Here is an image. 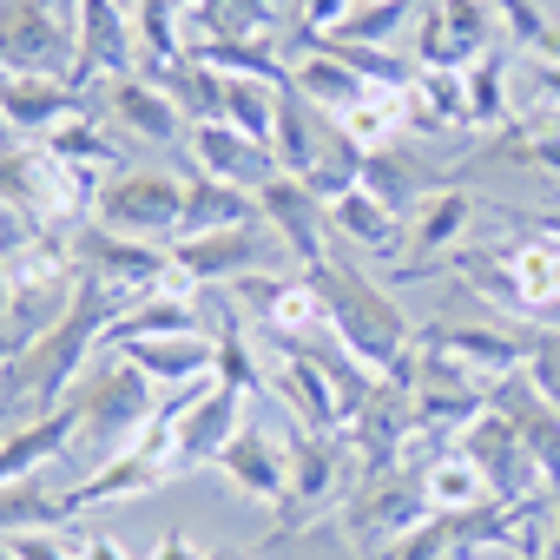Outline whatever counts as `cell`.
Returning a JSON list of instances; mask_svg holds the SVG:
<instances>
[{
    "label": "cell",
    "instance_id": "34",
    "mask_svg": "<svg viewBox=\"0 0 560 560\" xmlns=\"http://www.w3.org/2000/svg\"><path fill=\"white\" fill-rule=\"evenodd\" d=\"M337 126H343L363 152L396 145V139H409V93H363L350 113H337Z\"/></svg>",
    "mask_w": 560,
    "mask_h": 560
},
{
    "label": "cell",
    "instance_id": "1",
    "mask_svg": "<svg viewBox=\"0 0 560 560\" xmlns=\"http://www.w3.org/2000/svg\"><path fill=\"white\" fill-rule=\"evenodd\" d=\"M119 311H126V304H119L106 284L80 277L67 317L47 324L8 370H0V422H8V429H27V422L54 416V409L73 396V383H80V370H86V350H106V330H113Z\"/></svg>",
    "mask_w": 560,
    "mask_h": 560
},
{
    "label": "cell",
    "instance_id": "27",
    "mask_svg": "<svg viewBox=\"0 0 560 560\" xmlns=\"http://www.w3.org/2000/svg\"><path fill=\"white\" fill-rule=\"evenodd\" d=\"M330 231H337L343 244L370 250V257H402V218H396L389 205H376L363 185L330 205Z\"/></svg>",
    "mask_w": 560,
    "mask_h": 560
},
{
    "label": "cell",
    "instance_id": "37",
    "mask_svg": "<svg viewBox=\"0 0 560 560\" xmlns=\"http://www.w3.org/2000/svg\"><path fill=\"white\" fill-rule=\"evenodd\" d=\"M422 481H429V508H435V514H462V508L488 501V481H481V468H475L462 448H442V455L422 468Z\"/></svg>",
    "mask_w": 560,
    "mask_h": 560
},
{
    "label": "cell",
    "instance_id": "35",
    "mask_svg": "<svg viewBox=\"0 0 560 560\" xmlns=\"http://www.w3.org/2000/svg\"><path fill=\"white\" fill-rule=\"evenodd\" d=\"M250 218H257V198H250V191H231V185L191 172V198H185V231H178V237L224 231V224H250ZM178 237H172V244H178Z\"/></svg>",
    "mask_w": 560,
    "mask_h": 560
},
{
    "label": "cell",
    "instance_id": "44",
    "mask_svg": "<svg viewBox=\"0 0 560 560\" xmlns=\"http://www.w3.org/2000/svg\"><path fill=\"white\" fill-rule=\"evenodd\" d=\"M80 560H132L119 540H106V534H93V540H80Z\"/></svg>",
    "mask_w": 560,
    "mask_h": 560
},
{
    "label": "cell",
    "instance_id": "33",
    "mask_svg": "<svg viewBox=\"0 0 560 560\" xmlns=\"http://www.w3.org/2000/svg\"><path fill=\"white\" fill-rule=\"evenodd\" d=\"M409 132H475L462 73H416V86H409Z\"/></svg>",
    "mask_w": 560,
    "mask_h": 560
},
{
    "label": "cell",
    "instance_id": "29",
    "mask_svg": "<svg viewBox=\"0 0 560 560\" xmlns=\"http://www.w3.org/2000/svg\"><path fill=\"white\" fill-rule=\"evenodd\" d=\"M152 337H205V330H198V298H139L132 311H119V317H113L106 350L152 343Z\"/></svg>",
    "mask_w": 560,
    "mask_h": 560
},
{
    "label": "cell",
    "instance_id": "49",
    "mask_svg": "<svg viewBox=\"0 0 560 560\" xmlns=\"http://www.w3.org/2000/svg\"><path fill=\"white\" fill-rule=\"evenodd\" d=\"M205 560H250V553H224V547H218V553H205Z\"/></svg>",
    "mask_w": 560,
    "mask_h": 560
},
{
    "label": "cell",
    "instance_id": "31",
    "mask_svg": "<svg viewBox=\"0 0 560 560\" xmlns=\"http://www.w3.org/2000/svg\"><path fill=\"white\" fill-rule=\"evenodd\" d=\"M462 86H468V126L475 132H501L508 126V113H514V60H508V47H488L475 67H462Z\"/></svg>",
    "mask_w": 560,
    "mask_h": 560
},
{
    "label": "cell",
    "instance_id": "13",
    "mask_svg": "<svg viewBox=\"0 0 560 560\" xmlns=\"http://www.w3.org/2000/svg\"><path fill=\"white\" fill-rule=\"evenodd\" d=\"M185 152H191V172H198V178H218V185L250 191V198H257L277 172H284L264 139H244V132H237V126H224V119L185 126Z\"/></svg>",
    "mask_w": 560,
    "mask_h": 560
},
{
    "label": "cell",
    "instance_id": "43",
    "mask_svg": "<svg viewBox=\"0 0 560 560\" xmlns=\"http://www.w3.org/2000/svg\"><path fill=\"white\" fill-rule=\"evenodd\" d=\"M27 343H34V330H27L21 317H0V370H8V363L27 350Z\"/></svg>",
    "mask_w": 560,
    "mask_h": 560
},
{
    "label": "cell",
    "instance_id": "32",
    "mask_svg": "<svg viewBox=\"0 0 560 560\" xmlns=\"http://www.w3.org/2000/svg\"><path fill=\"white\" fill-rule=\"evenodd\" d=\"M60 165H73V172H93V178H106V172H119V145H113V132H106V119L86 106V113H73L67 126H54L47 139H40Z\"/></svg>",
    "mask_w": 560,
    "mask_h": 560
},
{
    "label": "cell",
    "instance_id": "15",
    "mask_svg": "<svg viewBox=\"0 0 560 560\" xmlns=\"http://www.w3.org/2000/svg\"><path fill=\"white\" fill-rule=\"evenodd\" d=\"M468 224H481L475 191H462V185H435V191L402 218V257H409V277L442 270V257H448V250H462Z\"/></svg>",
    "mask_w": 560,
    "mask_h": 560
},
{
    "label": "cell",
    "instance_id": "41",
    "mask_svg": "<svg viewBox=\"0 0 560 560\" xmlns=\"http://www.w3.org/2000/svg\"><path fill=\"white\" fill-rule=\"evenodd\" d=\"M521 370H527V383L560 409V330H553V337H540V343H534V357H527Z\"/></svg>",
    "mask_w": 560,
    "mask_h": 560
},
{
    "label": "cell",
    "instance_id": "12",
    "mask_svg": "<svg viewBox=\"0 0 560 560\" xmlns=\"http://www.w3.org/2000/svg\"><path fill=\"white\" fill-rule=\"evenodd\" d=\"M159 422V416H152ZM250 422V396L244 389H231V383H211L178 422H159L165 435H172V468L178 475H191V468H218V455H224V442L237 435Z\"/></svg>",
    "mask_w": 560,
    "mask_h": 560
},
{
    "label": "cell",
    "instance_id": "45",
    "mask_svg": "<svg viewBox=\"0 0 560 560\" xmlns=\"http://www.w3.org/2000/svg\"><path fill=\"white\" fill-rule=\"evenodd\" d=\"M152 560H205V553H198V547H191L185 534H165V540L152 547Z\"/></svg>",
    "mask_w": 560,
    "mask_h": 560
},
{
    "label": "cell",
    "instance_id": "25",
    "mask_svg": "<svg viewBox=\"0 0 560 560\" xmlns=\"http://www.w3.org/2000/svg\"><path fill=\"white\" fill-rule=\"evenodd\" d=\"M475 165H514V172H560V113H527V119H508L481 152Z\"/></svg>",
    "mask_w": 560,
    "mask_h": 560
},
{
    "label": "cell",
    "instance_id": "4",
    "mask_svg": "<svg viewBox=\"0 0 560 560\" xmlns=\"http://www.w3.org/2000/svg\"><path fill=\"white\" fill-rule=\"evenodd\" d=\"M357 488V462L343 448L337 429H304L291 422L284 435V501H277V521H270V540H298L304 527H317L330 508H343Z\"/></svg>",
    "mask_w": 560,
    "mask_h": 560
},
{
    "label": "cell",
    "instance_id": "9",
    "mask_svg": "<svg viewBox=\"0 0 560 560\" xmlns=\"http://www.w3.org/2000/svg\"><path fill=\"white\" fill-rule=\"evenodd\" d=\"M455 448L481 468V481H488V501H508V508H547V481H540V468H534V455H527V442L514 435V422L501 416V409H481L462 435H455Z\"/></svg>",
    "mask_w": 560,
    "mask_h": 560
},
{
    "label": "cell",
    "instance_id": "36",
    "mask_svg": "<svg viewBox=\"0 0 560 560\" xmlns=\"http://www.w3.org/2000/svg\"><path fill=\"white\" fill-rule=\"evenodd\" d=\"M60 521H67V508H60V488L47 475L0 488V540H14L27 527H60Z\"/></svg>",
    "mask_w": 560,
    "mask_h": 560
},
{
    "label": "cell",
    "instance_id": "42",
    "mask_svg": "<svg viewBox=\"0 0 560 560\" xmlns=\"http://www.w3.org/2000/svg\"><path fill=\"white\" fill-rule=\"evenodd\" d=\"M14 560H73L60 540H47V527H27V534H14V540H0Z\"/></svg>",
    "mask_w": 560,
    "mask_h": 560
},
{
    "label": "cell",
    "instance_id": "20",
    "mask_svg": "<svg viewBox=\"0 0 560 560\" xmlns=\"http://www.w3.org/2000/svg\"><path fill=\"white\" fill-rule=\"evenodd\" d=\"M270 389H277V402L291 409V422H304V429H343V396H337V383L324 376V363L311 350L277 343Z\"/></svg>",
    "mask_w": 560,
    "mask_h": 560
},
{
    "label": "cell",
    "instance_id": "7",
    "mask_svg": "<svg viewBox=\"0 0 560 560\" xmlns=\"http://www.w3.org/2000/svg\"><path fill=\"white\" fill-rule=\"evenodd\" d=\"M422 468H429V462H396V468L357 481L350 501L337 508V521H343V534L357 540L363 560H376L383 547H396L409 527H422V521L435 514V508H429V481H422Z\"/></svg>",
    "mask_w": 560,
    "mask_h": 560
},
{
    "label": "cell",
    "instance_id": "6",
    "mask_svg": "<svg viewBox=\"0 0 560 560\" xmlns=\"http://www.w3.org/2000/svg\"><path fill=\"white\" fill-rule=\"evenodd\" d=\"M185 198H191V172H172V165H119V172H106V185L93 198V224H106L119 237L172 244L185 231Z\"/></svg>",
    "mask_w": 560,
    "mask_h": 560
},
{
    "label": "cell",
    "instance_id": "26",
    "mask_svg": "<svg viewBox=\"0 0 560 560\" xmlns=\"http://www.w3.org/2000/svg\"><path fill=\"white\" fill-rule=\"evenodd\" d=\"M291 86H298L311 106H324V113H350L363 93H376V86H363L343 60H330L317 40H298V34H291Z\"/></svg>",
    "mask_w": 560,
    "mask_h": 560
},
{
    "label": "cell",
    "instance_id": "17",
    "mask_svg": "<svg viewBox=\"0 0 560 560\" xmlns=\"http://www.w3.org/2000/svg\"><path fill=\"white\" fill-rule=\"evenodd\" d=\"M93 113H106L119 132H132V139H152V145H172V139H185V113H178V106H172V93H165L159 80H145V73L100 80V100H93Z\"/></svg>",
    "mask_w": 560,
    "mask_h": 560
},
{
    "label": "cell",
    "instance_id": "14",
    "mask_svg": "<svg viewBox=\"0 0 560 560\" xmlns=\"http://www.w3.org/2000/svg\"><path fill=\"white\" fill-rule=\"evenodd\" d=\"M257 218L270 224V237L291 250V264L298 270H317L324 257H330V205L317 198V191H304L298 178H284L277 172L264 191H257Z\"/></svg>",
    "mask_w": 560,
    "mask_h": 560
},
{
    "label": "cell",
    "instance_id": "11",
    "mask_svg": "<svg viewBox=\"0 0 560 560\" xmlns=\"http://www.w3.org/2000/svg\"><path fill=\"white\" fill-rule=\"evenodd\" d=\"M73 40H80L73 73H67L73 93H86V86H100V80H126V73H139L132 21L119 14V0H73Z\"/></svg>",
    "mask_w": 560,
    "mask_h": 560
},
{
    "label": "cell",
    "instance_id": "47",
    "mask_svg": "<svg viewBox=\"0 0 560 560\" xmlns=\"http://www.w3.org/2000/svg\"><path fill=\"white\" fill-rule=\"evenodd\" d=\"M547 560H560V494L547 501Z\"/></svg>",
    "mask_w": 560,
    "mask_h": 560
},
{
    "label": "cell",
    "instance_id": "5",
    "mask_svg": "<svg viewBox=\"0 0 560 560\" xmlns=\"http://www.w3.org/2000/svg\"><path fill=\"white\" fill-rule=\"evenodd\" d=\"M73 402L86 409L80 455L100 468V462L126 455V448L145 435V422L159 416V383H152L132 357H106V363H93V370L73 383Z\"/></svg>",
    "mask_w": 560,
    "mask_h": 560
},
{
    "label": "cell",
    "instance_id": "38",
    "mask_svg": "<svg viewBox=\"0 0 560 560\" xmlns=\"http://www.w3.org/2000/svg\"><path fill=\"white\" fill-rule=\"evenodd\" d=\"M211 343H218V370H211L218 383H231V389H244V396H264V389H270V370L257 363V350H250L244 330H237V304H224Z\"/></svg>",
    "mask_w": 560,
    "mask_h": 560
},
{
    "label": "cell",
    "instance_id": "21",
    "mask_svg": "<svg viewBox=\"0 0 560 560\" xmlns=\"http://www.w3.org/2000/svg\"><path fill=\"white\" fill-rule=\"evenodd\" d=\"M165 481H172V462H165V455H145V448L132 442L126 455L100 462L86 481H67V488H60V508H67V521H73V514H86V508H100V501H132V494L165 488Z\"/></svg>",
    "mask_w": 560,
    "mask_h": 560
},
{
    "label": "cell",
    "instance_id": "2",
    "mask_svg": "<svg viewBox=\"0 0 560 560\" xmlns=\"http://www.w3.org/2000/svg\"><path fill=\"white\" fill-rule=\"evenodd\" d=\"M317 298H324V324L343 337V350L370 370V376H396L416 357V324L402 317V304L376 284L357 257H324L317 270H304Z\"/></svg>",
    "mask_w": 560,
    "mask_h": 560
},
{
    "label": "cell",
    "instance_id": "46",
    "mask_svg": "<svg viewBox=\"0 0 560 560\" xmlns=\"http://www.w3.org/2000/svg\"><path fill=\"white\" fill-rule=\"evenodd\" d=\"M521 231H534V237H547V244H560V211H547V218H514Z\"/></svg>",
    "mask_w": 560,
    "mask_h": 560
},
{
    "label": "cell",
    "instance_id": "40",
    "mask_svg": "<svg viewBox=\"0 0 560 560\" xmlns=\"http://www.w3.org/2000/svg\"><path fill=\"white\" fill-rule=\"evenodd\" d=\"M350 8H357V0H291V27L304 40H317V34H337L350 21Z\"/></svg>",
    "mask_w": 560,
    "mask_h": 560
},
{
    "label": "cell",
    "instance_id": "23",
    "mask_svg": "<svg viewBox=\"0 0 560 560\" xmlns=\"http://www.w3.org/2000/svg\"><path fill=\"white\" fill-rule=\"evenodd\" d=\"M442 178H435V165L409 145V139H396V145H376V152H363V191L376 198V205H389L396 218H409L429 191H435Z\"/></svg>",
    "mask_w": 560,
    "mask_h": 560
},
{
    "label": "cell",
    "instance_id": "24",
    "mask_svg": "<svg viewBox=\"0 0 560 560\" xmlns=\"http://www.w3.org/2000/svg\"><path fill=\"white\" fill-rule=\"evenodd\" d=\"M422 343H429V350L462 357V363H468L475 376H488V383L514 376V370L534 357V343H527V337H508V330H494V324H442V330H422Z\"/></svg>",
    "mask_w": 560,
    "mask_h": 560
},
{
    "label": "cell",
    "instance_id": "48",
    "mask_svg": "<svg viewBox=\"0 0 560 560\" xmlns=\"http://www.w3.org/2000/svg\"><path fill=\"white\" fill-rule=\"evenodd\" d=\"M14 298L21 291H14V277H8V257H0V317H14Z\"/></svg>",
    "mask_w": 560,
    "mask_h": 560
},
{
    "label": "cell",
    "instance_id": "16",
    "mask_svg": "<svg viewBox=\"0 0 560 560\" xmlns=\"http://www.w3.org/2000/svg\"><path fill=\"white\" fill-rule=\"evenodd\" d=\"M93 100L86 93H73L67 80H54V73H0V126H8L14 139H47L54 126H67L73 113H86Z\"/></svg>",
    "mask_w": 560,
    "mask_h": 560
},
{
    "label": "cell",
    "instance_id": "8",
    "mask_svg": "<svg viewBox=\"0 0 560 560\" xmlns=\"http://www.w3.org/2000/svg\"><path fill=\"white\" fill-rule=\"evenodd\" d=\"M172 250V270L185 277L191 291H231V284H244V277H264V270H284V244L270 237V224L264 218H250V224H224V231H198V237H178V244H165Z\"/></svg>",
    "mask_w": 560,
    "mask_h": 560
},
{
    "label": "cell",
    "instance_id": "28",
    "mask_svg": "<svg viewBox=\"0 0 560 560\" xmlns=\"http://www.w3.org/2000/svg\"><path fill=\"white\" fill-rule=\"evenodd\" d=\"M119 357H132L159 389H178V383H198L218 370V343L211 337H152V343H126Z\"/></svg>",
    "mask_w": 560,
    "mask_h": 560
},
{
    "label": "cell",
    "instance_id": "30",
    "mask_svg": "<svg viewBox=\"0 0 560 560\" xmlns=\"http://www.w3.org/2000/svg\"><path fill=\"white\" fill-rule=\"evenodd\" d=\"M185 0H132V47H139V73L159 80L172 60H185Z\"/></svg>",
    "mask_w": 560,
    "mask_h": 560
},
{
    "label": "cell",
    "instance_id": "39",
    "mask_svg": "<svg viewBox=\"0 0 560 560\" xmlns=\"http://www.w3.org/2000/svg\"><path fill=\"white\" fill-rule=\"evenodd\" d=\"M409 21H416V0H357L350 21H343L330 40H370V47H389Z\"/></svg>",
    "mask_w": 560,
    "mask_h": 560
},
{
    "label": "cell",
    "instance_id": "50",
    "mask_svg": "<svg viewBox=\"0 0 560 560\" xmlns=\"http://www.w3.org/2000/svg\"><path fill=\"white\" fill-rule=\"evenodd\" d=\"M0 560H14V553H8V547H0Z\"/></svg>",
    "mask_w": 560,
    "mask_h": 560
},
{
    "label": "cell",
    "instance_id": "18",
    "mask_svg": "<svg viewBox=\"0 0 560 560\" xmlns=\"http://www.w3.org/2000/svg\"><path fill=\"white\" fill-rule=\"evenodd\" d=\"M488 409H501V416L514 422V435L527 442V455H534L540 481L560 494V409H553V402L527 383V370L501 376V383H494V396H488Z\"/></svg>",
    "mask_w": 560,
    "mask_h": 560
},
{
    "label": "cell",
    "instance_id": "3",
    "mask_svg": "<svg viewBox=\"0 0 560 560\" xmlns=\"http://www.w3.org/2000/svg\"><path fill=\"white\" fill-rule=\"evenodd\" d=\"M270 152L284 165V178H298L304 191H317L324 205H337L343 191L363 185V145L337 126V113L311 106L291 80L277 86V126H270Z\"/></svg>",
    "mask_w": 560,
    "mask_h": 560
},
{
    "label": "cell",
    "instance_id": "10",
    "mask_svg": "<svg viewBox=\"0 0 560 560\" xmlns=\"http://www.w3.org/2000/svg\"><path fill=\"white\" fill-rule=\"evenodd\" d=\"M73 14L47 8V0H0V73H73Z\"/></svg>",
    "mask_w": 560,
    "mask_h": 560
},
{
    "label": "cell",
    "instance_id": "22",
    "mask_svg": "<svg viewBox=\"0 0 560 560\" xmlns=\"http://www.w3.org/2000/svg\"><path fill=\"white\" fill-rule=\"evenodd\" d=\"M218 475L244 494V501H257V508H277L284 501V442H277L264 422H244L231 442H224V455H218Z\"/></svg>",
    "mask_w": 560,
    "mask_h": 560
},
{
    "label": "cell",
    "instance_id": "19",
    "mask_svg": "<svg viewBox=\"0 0 560 560\" xmlns=\"http://www.w3.org/2000/svg\"><path fill=\"white\" fill-rule=\"evenodd\" d=\"M80 429H86V409L67 396L54 416H40V422H27V429H8L0 435V488H14V481H34V475H47L73 442H80Z\"/></svg>",
    "mask_w": 560,
    "mask_h": 560
}]
</instances>
